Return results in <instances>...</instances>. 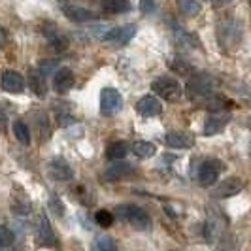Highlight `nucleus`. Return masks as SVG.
<instances>
[{
	"label": "nucleus",
	"instance_id": "obj_9",
	"mask_svg": "<svg viewBox=\"0 0 251 251\" xmlns=\"http://www.w3.org/2000/svg\"><path fill=\"white\" fill-rule=\"evenodd\" d=\"M164 142H166V146L172 148V150H189V148L195 146L193 134L183 132V130H170V132L164 136Z\"/></svg>",
	"mask_w": 251,
	"mask_h": 251
},
{
	"label": "nucleus",
	"instance_id": "obj_30",
	"mask_svg": "<svg viewBox=\"0 0 251 251\" xmlns=\"http://www.w3.org/2000/svg\"><path fill=\"white\" fill-rule=\"evenodd\" d=\"M172 251H179V250H172Z\"/></svg>",
	"mask_w": 251,
	"mask_h": 251
},
{
	"label": "nucleus",
	"instance_id": "obj_26",
	"mask_svg": "<svg viewBox=\"0 0 251 251\" xmlns=\"http://www.w3.org/2000/svg\"><path fill=\"white\" fill-rule=\"evenodd\" d=\"M140 8H142V12L144 13H151L153 10H155V4H153V0H142Z\"/></svg>",
	"mask_w": 251,
	"mask_h": 251
},
{
	"label": "nucleus",
	"instance_id": "obj_8",
	"mask_svg": "<svg viewBox=\"0 0 251 251\" xmlns=\"http://www.w3.org/2000/svg\"><path fill=\"white\" fill-rule=\"evenodd\" d=\"M230 121V115L225 112H215L212 115H208L206 123H204V136H214L219 134Z\"/></svg>",
	"mask_w": 251,
	"mask_h": 251
},
{
	"label": "nucleus",
	"instance_id": "obj_1",
	"mask_svg": "<svg viewBox=\"0 0 251 251\" xmlns=\"http://www.w3.org/2000/svg\"><path fill=\"white\" fill-rule=\"evenodd\" d=\"M115 217L123 219L125 223L130 226L138 228V230H146L150 226V215L146 210H142L140 206H132V204H121L115 208Z\"/></svg>",
	"mask_w": 251,
	"mask_h": 251
},
{
	"label": "nucleus",
	"instance_id": "obj_14",
	"mask_svg": "<svg viewBox=\"0 0 251 251\" xmlns=\"http://www.w3.org/2000/svg\"><path fill=\"white\" fill-rule=\"evenodd\" d=\"M63 13L74 23H87V21L95 19V13L87 8H81V6H64Z\"/></svg>",
	"mask_w": 251,
	"mask_h": 251
},
{
	"label": "nucleus",
	"instance_id": "obj_29",
	"mask_svg": "<svg viewBox=\"0 0 251 251\" xmlns=\"http://www.w3.org/2000/svg\"><path fill=\"white\" fill-rule=\"evenodd\" d=\"M230 2H232V0H217L219 6H225V4H230Z\"/></svg>",
	"mask_w": 251,
	"mask_h": 251
},
{
	"label": "nucleus",
	"instance_id": "obj_24",
	"mask_svg": "<svg viewBox=\"0 0 251 251\" xmlns=\"http://www.w3.org/2000/svg\"><path fill=\"white\" fill-rule=\"evenodd\" d=\"M13 244V232L8 226L0 225V250H8Z\"/></svg>",
	"mask_w": 251,
	"mask_h": 251
},
{
	"label": "nucleus",
	"instance_id": "obj_18",
	"mask_svg": "<svg viewBox=\"0 0 251 251\" xmlns=\"http://www.w3.org/2000/svg\"><path fill=\"white\" fill-rule=\"evenodd\" d=\"M38 240L40 244H53V230L46 214L38 215Z\"/></svg>",
	"mask_w": 251,
	"mask_h": 251
},
{
	"label": "nucleus",
	"instance_id": "obj_22",
	"mask_svg": "<svg viewBox=\"0 0 251 251\" xmlns=\"http://www.w3.org/2000/svg\"><path fill=\"white\" fill-rule=\"evenodd\" d=\"M177 6L187 17H197L202 10L201 0H177Z\"/></svg>",
	"mask_w": 251,
	"mask_h": 251
},
{
	"label": "nucleus",
	"instance_id": "obj_27",
	"mask_svg": "<svg viewBox=\"0 0 251 251\" xmlns=\"http://www.w3.org/2000/svg\"><path fill=\"white\" fill-rule=\"evenodd\" d=\"M219 251H238V250H236V246H234L232 240H225V242H221Z\"/></svg>",
	"mask_w": 251,
	"mask_h": 251
},
{
	"label": "nucleus",
	"instance_id": "obj_3",
	"mask_svg": "<svg viewBox=\"0 0 251 251\" xmlns=\"http://www.w3.org/2000/svg\"><path fill=\"white\" fill-rule=\"evenodd\" d=\"M123 106V97L115 87H104L100 91V113L102 115H113Z\"/></svg>",
	"mask_w": 251,
	"mask_h": 251
},
{
	"label": "nucleus",
	"instance_id": "obj_15",
	"mask_svg": "<svg viewBox=\"0 0 251 251\" xmlns=\"http://www.w3.org/2000/svg\"><path fill=\"white\" fill-rule=\"evenodd\" d=\"M72 83H74V74H72L70 68H59L53 75V87L57 89L59 93L68 91L72 87Z\"/></svg>",
	"mask_w": 251,
	"mask_h": 251
},
{
	"label": "nucleus",
	"instance_id": "obj_23",
	"mask_svg": "<svg viewBox=\"0 0 251 251\" xmlns=\"http://www.w3.org/2000/svg\"><path fill=\"white\" fill-rule=\"evenodd\" d=\"M93 251H115V244L110 236H99L93 240Z\"/></svg>",
	"mask_w": 251,
	"mask_h": 251
},
{
	"label": "nucleus",
	"instance_id": "obj_20",
	"mask_svg": "<svg viewBox=\"0 0 251 251\" xmlns=\"http://www.w3.org/2000/svg\"><path fill=\"white\" fill-rule=\"evenodd\" d=\"M126 153H128V144L113 142L112 146H108V150H106V157H108V161H123Z\"/></svg>",
	"mask_w": 251,
	"mask_h": 251
},
{
	"label": "nucleus",
	"instance_id": "obj_21",
	"mask_svg": "<svg viewBox=\"0 0 251 251\" xmlns=\"http://www.w3.org/2000/svg\"><path fill=\"white\" fill-rule=\"evenodd\" d=\"M13 134H15V138L19 140V144L30 146V130H28V126L25 125V121L17 119V121L13 123Z\"/></svg>",
	"mask_w": 251,
	"mask_h": 251
},
{
	"label": "nucleus",
	"instance_id": "obj_12",
	"mask_svg": "<svg viewBox=\"0 0 251 251\" xmlns=\"http://www.w3.org/2000/svg\"><path fill=\"white\" fill-rule=\"evenodd\" d=\"M223 228H225V221H223L221 215H208L206 221H204V238L208 240V242H214V240L221 238Z\"/></svg>",
	"mask_w": 251,
	"mask_h": 251
},
{
	"label": "nucleus",
	"instance_id": "obj_19",
	"mask_svg": "<svg viewBox=\"0 0 251 251\" xmlns=\"http://www.w3.org/2000/svg\"><path fill=\"white\" fill-rule=\"evenodd\" d=\"M102 10L106 13H113V15H119V13H126L132 10V4L128 0H104L102 2Z\"/></svg>",
	"mask_w": 251,
	"mask_h": 251
},
{
	"label": "nucleus",
	"instance_id": "obj_13",
	"mask_svg": "<svg viewBox=\"0 0 251 251\" xmlns=\"http://www.w3.org/2000/svg\"><path fill=\"white\" fill-rule=\"evenodd\" d=\"M134 172V166H130L128 163H123V161H113L112 166L106 168L104 172V179L108 181H115V179H123V177H128Z\"/></svg>",
	"mask_w": 251,
	"mask_h": 251
},
{
	"label": "nucleus",
	"instance_id": "obj_11",
	"mask_svg": "<svg viewBox=\"0 0 251 251\" xmlns=\"http://www.w3.org/2000/svg\"><path fill=\"white\" fill-rule=\"evenodd\" d=\"M136 110H138V113L144 115V117H157V115L163 113V104H161V100H159L157 97L146 95V97H142L138 100Z\"/></svg>",
	"mask_w": 251,
	"mask_h": 251
},
{
	"label": "nucleus",
	"instance_id": "obj_6",
	"mask_svg": "<svg viewBox=\"0 0 251 251\" xmlns=\"http://www.w3.org/2000/svg\"><path fill=\"white\" fill-rule=\"evenodd\" d=\"M48 174L57 181H70L74 177V168L63 157H53L48 163Z\"/></svg>",
	"mask_w": 251,
	"mask_h": 251
},
{
	"label": "nucleus",
	"instance_id": "obj_31",
	"mask_svg": "<svg viewBox=\"0 0 251 251\" xmlns=\"http://www.w3.org/2000/svg\"><path fill=\"white\" fill-rule=\"evenodd\" d=\"M115 251H117V250H115Z\"/></svg>",
	"mask_w": 251,
	"mask_h": 251
},
{
	"label": "nucleus",
	"instance_id": "obj_2",
	"mask_svg": "<svg viewBox=\"0 0 251 251\" xmlns=\"http://www.w3.org/2000/svg\"><path fill=\"white\" fill-rule=\"evenodd\" d=\"M151 87L157 93V97H161L163 100L176 102L181 99V85L177 83V79H174V77H168V75L159 77V79H155L151 83Z\"/></svg>",
	"mask_w": 251,
	"mask_h": 251
},
{
	"label": "nucleus",
	"instance_id": "obj_28",
	"mask_svg": "<svg viewBox=\"0 0 251 251\" xmlns=\"http://www.w3.org/2000/svg\"><path fill=\"white\" fill-rule=\"evenodd\" d=\"M4 44H6V32H4L2 28H0V48H2Z\"/></svg>",
	"mask_w": 251,
	"mask_h": 251
},
{
	"label": "nucleus",
	"instance_id": "obj_17",
	"mask_svg": "<svg viewBox=\"0 0 251 251\" xmlns=\"http://www.w3.org/2000/svg\"><path fill=\"white\" fill-rule=\"evenodd\" d=\"M132 153L138 157V159H150L157 153V146L153 142H148V140H138L132 144Z\"/></svg>",
	"mask_w": 251,
	"mask_h": 251
},
{
	"label": "nucleus",
	"instance_id": "obj_4",
	"mask_svg": "<svg viewBox=\"0 0 251 251\" xmlns=\"http://www.w3.org/2000/svg\"><path fill=\"white\" fill-rule=\"evenodd\" d=\"M223 170V164L215 159H206L204 163L201 164L199 172H197V177H199V183L202 187H210L214 185L215 181L219 179V174Z\"/></svg>",
	"mask_w": 251,
	"mask_h": 251
},
{
	"label": "nucleus",
	"instance_id": "obj_5",
	"mask_svg": "<svg viewBox=\"0 0 251 251\" xmlns=\"http://www.w3.org/2000/svg\"><path fill=\"white\" fill-rule=\"evenodd\" d=\"M187 91L191 99H204V97H210L212 91H214V81L204 74L193 75L187 83Z\"/></svg>",
	"mask_w": 251,
	"mask_h": 251
},
{
	"label": "nucleus",
	"instance_id": "obj_25",
	"mask_svg": "<svg viewBox=\"0 0 251 251\" xmlns=\"http://www.w3.org/2000/svg\"><path fill=\"white\" fill-rule=\"evenodd\" d=\"M95 219H97V223H99L100 226H112L113 214L112 212H108V210H99V212L95 214Z\"/></svg>",
	"mask_w": 251,
	"mask_h": 251
},
{
	"label": "nucleus",
	"instance_id": "obj_10",
	"mask_svg": "<svg viewBox=\"0 0 251 251\" xmlns=\"http://www.w3.org/2000/svg\"><path fill=\"white\" fill-rule=\"evenodd\" d=\"M0 85L6 93H12V95H17V93H23L25 91V77L13 70H6L2 74V79H0Z\"/></svg>",
	"mask_w": 251,
	"mask_h": 251
},
{
	"label": "nucleus",
	"instance_id": "obj_16",
	"mask_svg": "<svg viewBox=\"0 0 251 251\" xmlns=\"http://www.w3.org/2000/svg\"><path fill=\"white\" fill-rule=\"evenodd\" d=\"M244 187V183L236 179V177H230V179H226L223 181L219 187H217V193H215V197H219V199H226V197H232V195H238L240 191Z\"/></svg>",
	"mask_w": 251,
	"mask_h": 251
},
{
	"label": "nucleus",
	"instance_id": "obj_7",
	"mask_svg": "<svg viewBox=\"0 0 251 251\" xmlns=\"http://www.w3.org/2000/svg\"><path fill=\"white\" fill-rule=\"evenodd\" d=\"M136 34V25H121L115 26V28H110L106 34H104V40L110 42V44H117V46H123L126 42H130Z\"/></svg>",
	"mask_w": 251,
	"mask_h": 251
}]
</instances>
